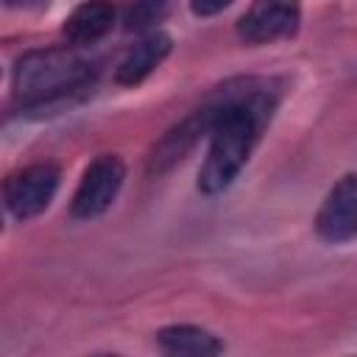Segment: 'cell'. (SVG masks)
Masks as SVG:
<instances>
[{
  "label": "cell",
  "mask_w": 357,
  "mask_h": 357,
  "mask_svg": "<svg viewBox=\"0 0 357 357\" xmlns=\"http://www.w3.org/2000/svg\"><path fill=\"white\" fill-rule=\"evenodd\" d=\"M206 103L212 109V128L198 190L204 195H220L234 184L271 123L279 103V86L268 78H237L215 89Z\"/></svg>",
  "instance_id": "6da1fadb"
},
{
  "label": "cell",
  "mask_w": 357,
  "mask_h": 357,
  "mask_svg": "<svg viewBox=\"0 0 357 357\" xmlns=\"http://www.w3.org/2000/svg\"><path fill=\"white\" fill-rule=\"evenodd\" d=\"M301 22L298 0H254L237 20V33L248 45H271L296 33Z\"/></svg>",
  "instance_id": "5b68a950"
},
{
  "label": "cell",
  "mask_w": 357,
  "mask_h": 357,
  "mask_svg": "<svg viewBox=\"0 0 357 357\" xmlns=\"http://www.w3.org/2000/svg\"><path fill=\"white\" fill-rule=\"evenodd\" d=\"M123 178H126V165L117 153H100L98 159H92L70 201V218L73 220L100 218L114 204Z\"/></svg>",
  "instance_id": "3957f363"
},
{
  "label": "cell",
  "mask_w": 357,
  "mask_h": 357,
  "mask_svg": "<svg viewBox=\"0 0 357 357\" xmlns=\"http://www.w3.org/2000/svg\"><path fill=\"white\" fill-rule=\"evenodd\" d=\"M95 75V64L73 47L28 50L14 67V100L22 109H42L86 89Z\"/></svg>",
  "instance_id": "7a4b0ae2"
},
{
  "label": "cell",
  "mask_w": 357,
  "mask_h": 357,
  "mask_svg": "<svg viewBox=\"0 0 357 357\" xmlns=\"http://www.w3.org/2000/svg\"><path fill=\"white\" fill-rule=\"evenodd\" d=\"M50 0H6L8 8H22V11H33V8H45Z\"/></svg>",
  "instance_id": "7c38bea8"
},
{
  "label": "cell",
  "mask_w": 357,
  "mask_h": 357,
  "mask_svg": "<svg viewBox=\"0 0 357 357\" xmlns=\"http://www.w3.org/2000/svg\"><path fill=\"white\" fill-rule=\"evenodd\" d=\"M234 0H190V11L195 17H215L223 8H229Z\"/></svg>",
  "instance_id": "8fae6325"
},
{
  "label": "cell",
  "mask_w": 357,
  "mask_h": 357,
  "mask_svg": "<svg viewBox=\"0 0 357 357\" xmlns=\"http://www.w3.org/2000/svg\"><path fill=\"white\" fill-rule=\"evenodd\" d=\"M173 47V39L162 31H148L126 56L123 61L117 64V73H114V81L123 84V86H134L139 81H145L170 53Z\"/></svg>",
  "instance_id": "52a82bcc"
},
{
  "label": "cell",
  "mask_w": 357,
  "mask_h": 357,
  "mask_svg": "<svg viewBox=\"0 0 357 357\" xmlns=\"http://www.w3.org/2000/svg\"><path fill=\"white\" fill-rule=\"evenodd\" d=\"M315 231L335 245L357 237V173H346L332 184L315 215Z\"/></svg>",
  "instance_id": "8992f818"
},
{
  "label": "cell",
  "mask_w": 357,
  "mask_h": 357,
  "mask_svg": "<svg viewBox=\"0 0 357 357\" xmlns=\"http://www.w3.org/2000/svg\"><path fill=\"white\" fill-rule=\"evenodd\" d=\"M59 181H61V170L53 162H36V165H28V167L11 173L3 187L6 209L17 220L36 218L39 212H45L50 206V201L59 190Z\"/></svg>",
  "instance_id": "277c9868"
},
{
  "label": "cell",
  "mask_w": 357,
  "mask_h": 357,
  "mask_svg": "<svg viewBox=\"0 0 357 357\" xmlns=\"http://www.w3.org/2000/svg\"><path fill=\"white\" fill-rule=\"evenodd\" d=\"M170 0H134L126 11V28L128 31H148L167 14Z\"/></svg>",
  "instance_id": "30bf717a"
},
{
  "label": "cell",
  "mask_w": 357,
  "mask_h": 357,
  "mask_svg": "<svg viewBox=\"0 0 357 357\" xmlns=\"http://www.w3.org/2000/svg\"><path fill=\"white\" fill-rule=\"evenodd\" d=\"M156 343L162 351L167 354H178V357H209V354H220L223 343L192 324H173L156 332Z\"/></svg>",
  "instance_id": "9c48e42d"
},
{
  "label": "cell",
  "mask_w": 357,
  "mask_h": 357,
  "mask_svg": "<svg viewBox=\"0 0 357 357\" xmlns=\"http://www.w3.org/2000/svg\"><path fill=\"white\" fill-rule=\"evenodd\" d=\"M114 25V6L109 0H84L64 20V36L70 45H92Z\"/></svg>",
  "instance_id": "ba28073f"
}]
</instances>
